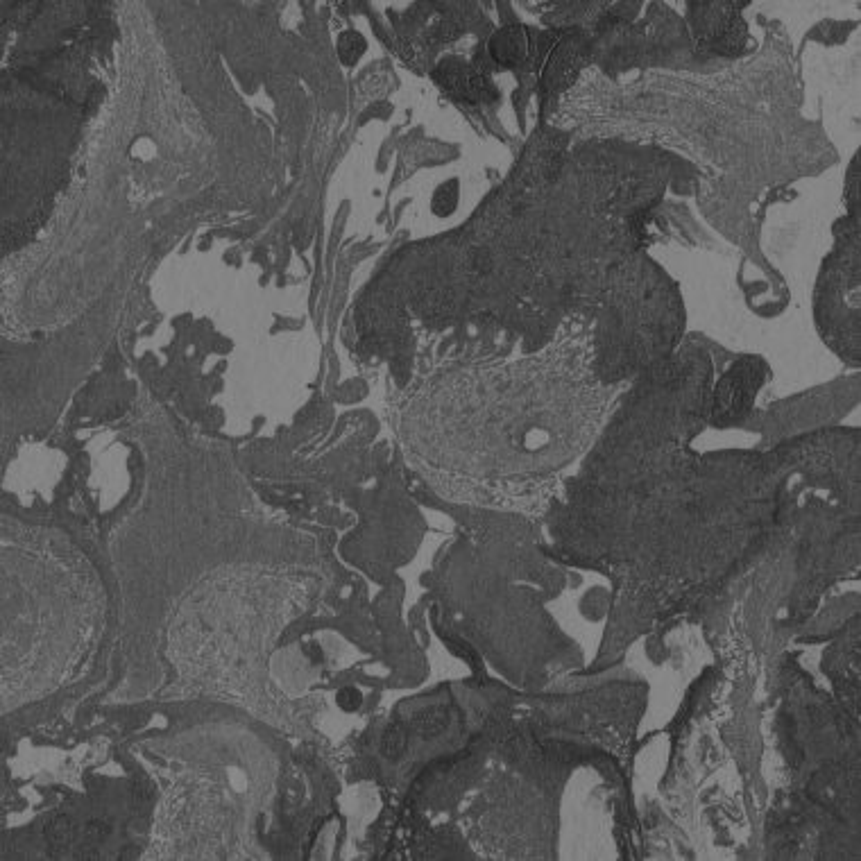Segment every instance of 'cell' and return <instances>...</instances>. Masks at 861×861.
Listing matches in <instances>:
<instances>
[{"mask_svg": "<svg viewBox=\"0 0 861 861\" xmlns=\"http://www.w3.org/2000/svg\"><path fill=\"white\" fill-rule=\"evenodd\" d=\"M755 377L757 370L755 365H741L730 372L723 383L719 386V395H716V417L728 420V417H737L748 408L750 399H753L755 390Z\"/></svg>", "mask_w": 861, "mask_h": 861, "instance_id": "6da1fadb", "label": "cell"}, {"mask_svg": "<svg viewBox=\"0 0 861 861\" xmlns=\"http://www.w3.org/2000/svg\"><path fill=\"white\" fill-rule=\"evenodd\" d=\"M438 82L454 96L470 102L488 100L492 91V84L460 59H447L438 66Z\"/></svg>", "mask_w": 861, "mask_h": 861, "instance_id": "7a4b0ae2", "label": "cell"}, {"mask_svg": "<svg viewBox=\"0 0 861 861\" xmlns=\"http://www.w3.org/2000/svg\"><path fill=\"white\" fill-rule=\"evenodd\" d=\"M528 53H531V44H528V34L522 28L501 30L490 41V55L501 66L522 64Z\"/></svg>", "mask_w": 861, "mask_h": 861, "instance_id": "3957f363", "label": "cell"}, {"mask_svg": "<svg viewBox=\"0 0 861 861\" xmlns=\"http://www.w3.org/2000/svg\"><path fill=\"white\" fill-rule=\"evenodd\" d=\"M363 48H365V44H363V39L358 37V34H345V37L340 39V44H338V53H340V57H343V62L352 64V62H356L358 57H361Z\"/></svg>", "mask_w": 861, "mask_h": 861, "instance_id": "277c9868", "label": "cell"}, {"mask_svg": "<svg viewBox=\"0 0 861 861\" xmlns=\"http://www.w3.org/2000/svg\"><path fill=\"white\" fill-rule=\"evenodd\" d=\"M420 723H422L424 735H438V732L445 730V726H447V714H445V710H440L438 707V710L426 712Z\"/></svg>", "mask_w": 861, "mask_h": 861, "instance_id": "5b68a950", "label": "cell"}]
</instances>
